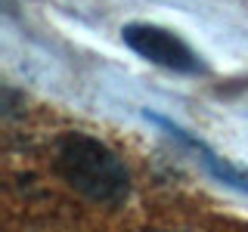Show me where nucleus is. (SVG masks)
I'll return each instance as SVG.
<instances>
[{
  "label": "nucleus",
  "mask_w": 248,
  "mask_h": 232,
  "mask_svg": "<svg viewBox=\"0 0 248 232\" xmlns=\"http://www.w3.org/2000/svg\"><path fill=\"white\" fill-rule=\"evenodd\" d=\"M56 170L93 204H121L130 192V174L124 161L106 143L87 133H65L56 143Z\"/></svg>",
  "instance_id": "nucleus-1"
},
{
  "label": "nucleus",
  "mask_w": 248,
  "mask_h": 232,
  "mask_svg": "<svg viewBox=\"0 0 248 232\" xmlns=\"http://www.w3.org/2000/svg\"><path fill=\"white\" fill-rule=\"evenodd\" d=\"M121 37L137 56L155 62L161 68H170V72H180V74H199L205 72L202 59L192 53V46L180 41L174 31L158 28V25H143V22H134V25H124Z\"/></svg>",
  "instance_id": "nucleus-2"
},
{
  "label": "nucleus",
  "mask_w": 248,
  "mask_h": 232,
  "mask_svg": "<svg viewBox=\"0 0 248 232\" xmlns=\"http://www.w3.org/2000/svg\"><path fill=\"white\" fill-rule=\"evenodd\" d=\"M146 118H149V121H155V124H161V127H165L170 136L183 139V143L189 145V149H196V152L202 155V161H205V167L211 170V174L217 176V180H223L227 186H236V189L248 192V174H245V170H239V167H232L230 161L217 158V155H214L211 149H208L205 143H199V139H192L189 133H186V130H180V127H177V124H170L168 118H161V115H155V112H146Z\"/></svg>",
  "instance_id": "nucleus-3"
}]
</instances>
